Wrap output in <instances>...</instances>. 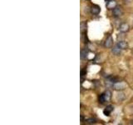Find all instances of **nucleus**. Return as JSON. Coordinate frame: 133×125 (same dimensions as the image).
Instances as JSON below:
<instances>
[{
    "mask_svg": "<svg viewBox=\"0 0 133 125\" xmlns=\"http://www.w3.org/2000/svg\"><path fill=\"white\" fill-rule=\"evenodd\" d=\"M111 97H112V94H111L110 91H107L104 94H102V95H100L99 97V102L103 104L105 102H107L111 99Z\"/></svg>",
    "mask_w": 133,
    "mask_h": 125,
    "instance_id": "nucleus-1",
    "label": "nucleus"
},
{
    "mask_svg": "<svg viewBox=\"0 0 133 125\" xmlns=\"http://www.w3.org/2000/svg\"><path fill=\"white\" fill-rule=\"evenodd\" d=\"M113 44V39H112V36H109L108 38H107V40L105 41V43H104V46L106 48H111Z\"/></svg>",
    "mask_w": 133,
    "mask_h": 125,
    "instance_id": "nucleus-2",
    "label": "nucleus"
},
{
    "mask_svg": "<svg viewBox=\"0 0 133 125\" xmlns=\"http://www.w3.org/2000/svg\"><path fill=\"white\" fill-rule=\"evenodd\" d=\"M101 11V8L98 6V5H93V6L92 7V8H91V12H92V13H93V14H98L99 13H100Z\"/></svg>",
    "mask_w": 133,
    "mask_h": 125,
    "instance_id": "nucleus-3",
    "label": "nucleus"
},
{
    "mask_svg": "<svg viewBox=\"0 0 133 125\" xmlns=\"http://www.w3.org/2000/svg\"><path fill=\"white\" fill-rule=\"evenodd\" d=\"M113 109H114L113 106H112V105H109V106H107V107L105 109V110L103 111L104 114H105L106 116H110L111 113H112V111H113Z\"/></svg>",
    "mask_w": 133,
    "mask_h": 125,
    "instance_id": "nucleus-4",
    "label": "nucleus"
},
{
    "mask_svg": "<svg viewBox=\"0 0 133 125\" xmlns=\"http://www.w3.org/2000/svg\"><path fill=\"white\" fill-rule=\"evenodd\" d=\"M117 46H118L121 49H127V48H128V44L124 41H120L117 43Z\"/></svg>",
    "mask_w": 133,
    "mask_h": 125,
    "instance_id": "nucleus-5",
    "label": "nucleus"
},
{
    "mask_svg": "<svg viewBox=\"0 0 133 125\" xmlns=\"http://www.w3.org/2000/svg\"><path fill=\"white\" fill-rule=\"evenodd\" d=\"M113 14H114V16H121V15L122 14V9H121V8H117V7L114 8Z\"/></svg>",
    "mask_w": 133,
    "mask_h": 125,
    "instance_id": "nucleus-6",
    "label": "nucleus"
},
{
    "mask_svg": "<svg viewBox=\"0 0 133 125\" xmlns=\"http://www.w3.org/2000/svg\"><path fill=\"white\" fill-rule=\"evenodd\" d=\"M114 88L117 90H121V89H125V84L123 83H117L114 85Z\"/></svg>",
    "mask_w": 133,
    "mask_h": 125,
    "instance_id": "nucleus-7",
    "label": "nucleus"
},
{
    "mask_svg": "<svg viewBox=\"0 0 133 125\" xmlns=\"http://www.w3.org/2000/svg\"><path fill=\"white\" fill-rule=\"evenodd\" d=\"M128 29H129V26L127 23H122L120 26V30L122 32H127L128 31Z\"/></svg>",
    "mask_w": 133,
    "mask_h": 125,
    "instance_id": "nucleus-8",
    "label": "nucleus"
},
{
    "mask_svg": "<svg viewBox=\"0 0 133 125\" xmlns=\"http://www.w3.org/2000/svg\"><path fill=\"white\" fill-rule=\"evenodd\" d=\"M116 5H117V3H116V1H114V0H112V1H109L108 3H107V7L108 8H116Z\"/></svg>",
    "mask_w": 133,
    "mask_h": 125,
    "instance_id": "nucleus-9",
    "label": "nucleus"
},
{
    "mask_svg": "<svg viewBox=\"0 0 133 125\" xmlns=\"http://www.w3.org/2000/svg\"><path fill=\"white\" fill-rule=\"evenodd\" d=\"M87 50H82V52H81V58L82 59H85V58H87Z\"/></svg>",
    "mask_w": 133,
    "mask_h": 125,
    "instance_id": "nucleus-10",
    "label": "nucleus"
},
{
    "mask_svg": "<svg viewBox=\"0 0 133 125\" xmlns=\"http://www.w3.org/2000/svg\"><path fill=\"white\" fill-rule=\"evenodd\" d=\"M120 49H121V48H119L118 46H117V48H113V49H112V52H113V53H115L116 55H119V54H120V53H121Z\"/></svg>",
    "mask_w": 133,
    "mask_h": 125,
    "instance_id": "nucleus-11",
    "label": "nucleus"
},
{
    "mask_svg": "<svg viewBox=\"0 0 133 125\" xmlns=\"http://www.w3.org/2000/svg\"><path fill=\"white\" fill-rule=\"evenodd\" d=\"M132 124H133V123H132Z\"/></svg>",
    "mask_w": 133,
    "mask_h": 125,
    "instance_id": "nucleus-12",
    "label": "nucleus"
}]
</instances>
